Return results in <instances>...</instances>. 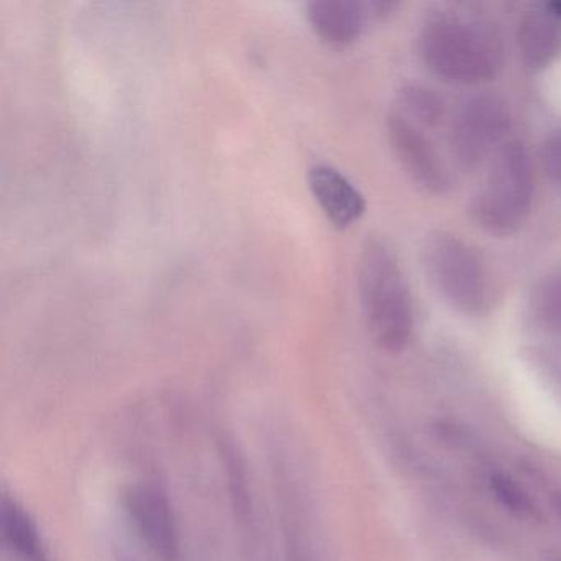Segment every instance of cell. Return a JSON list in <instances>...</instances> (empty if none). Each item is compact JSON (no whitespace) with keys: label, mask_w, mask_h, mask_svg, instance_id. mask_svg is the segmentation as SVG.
I'll use <instances>...</instances> for the list:
<instances>
[{"label":"cell","mask_w":561,"mask_h":561,"mask_svg":"<svg viewBox=\"0 0 561 561\" xmlns=\"http://www.w3.org/2000/svg\"><path fill=\"white\" fill-rule=\"evenodd\" d=\"M518 51L530 70L550 67L561 55V21L550 12L525 15L518 25Z\"/></svg>","instance_id":"obj_11"},{"label":"cell","mask_w":561,"mask_h":561,"mask_svg":"<svg viewBox=\"0 0 561 561\" xmlns=\"http://www.w3.org/2000/svg\"><path fill=\"white\" fill-rule=\"evenodd\" d=\"M489 491L494 495L499 505L511 512L518 518H537L540 517L534 499L527 491L518 484L511 476L501 471H494L488 478Z\"/></svg>","instance_id":"obj_12"},{"label":"cell","mask_w":561,"mask_h":561,"mask_svg":"<svg viewBox=\"0 0 561 561\" xmlns=\"http://www.w3.org/2000/svg\"><path fill=\"white\" fill-rule=\"evenodd\" d=\"M540 162L548 180L561 185V130H557L545 140L543 147H541Z\"/></svg>","instance_id":"obj_15"},{"label":"cell","mask_w":561,"mask_h":561,"mask_svg":"<svg viewBox=\"0 0 561 561\" xmlns=\"http://www.w3.org/2000/svg\"><path fill=\"white\" fill-rule=\"evenodd\" d=\"M547 561H561V551H554L547 557Z\"/></svg>","instance_id":"obj_18"},{"label":"cell","mask_w":561,"mask_h":561,"mask_svg":"<svg viewBox=\"0 0 561 561\" xmlns=\"http://www.w3.org/2000/svg\"><path fill=\"white\" fill-rule=\"evenodd\" d=\"M550 504L554 514L561 518V488H554L553 491L550 492Z\"/></svg>","instance_id":"obj_16"},{"label":"cell","mask_w":561,"mask_h":561,"mask_svg":"<svg viewBox=\"0 0 561 561\" xmlns=\"http://www.w3.org/2000/svg\"><path fill=\"white\" fill-rule=\"evenodd\" d=\"M390 8L380 2L357 0H311L307 4L308 21L318 37L334 47L353 44L363 34L367 19L380 15Z\"/></svg>","instance_id":"obj_8"},{"label":"cell","mask_w":561,"mask_h":561,"mask_svg":"<svg viewBox=\"0 0 561 561\" xmlns=\"http://www.w3.org/2000/svg\"><path fill=\"white\" fill-rule=\"evenodd\" d=\"M126 511L139 537L160 561H180L182 537L175 508L159 485L136 484L127 491Z\"/></svg>","instance_id":"obj_6"},{"label":"cell","mask_w":561,"mask_h":561,"mask_svg":"<svg viewBox=\"0 0 561 561\" xmlns=\"http://www.w3.org/2000/svg\"><path fill=\"white\" fill-rule=\"evenodd\" d=\"M511 116L499 98H471L453 117L449 130L453 157L459 169L472 172L484 163L507 136Z\"/></svg>","instance_id":"obj_5"},{"label":"cell","mask_w":561,"mask_h":561,"mask_svg":"<svg viewBox=\"0 0 561 561\" xmlns=\"http://www.w3.org/2000/svg\"><path fill=\"white\" fill-rule=\"evenodd\" d=\"M419 47L426 67L448 83L492 80L504 61L494 28L481 19L456 12L430 19L420 34Z\"/></svg>","instance_id":"obj_1"},{"label":"cell","mask_w":561,"mask_h":561,"mask_svg":"<svg viewBox=\"0 0 561 561\" xmlns=\"http://www.w3.org/2000/svg\"><path fill=\"white\" fill-rule=\"evenodd\" d=\"M530 307L538 323L561 333V272L545 275L535 285Z\"/></svg>","instance_id":"obj_13"},{"label":"cell","mask_w":561,"mask_h":561,"mask_svg":"<svg viewBox=\"0 0 561 561\" xmlns=\"http://www.w3.org/2000/svg\"><path fill=\"white\" fill-rule=\"evenodd\" d=\"M547 11L561 21V2H553V4L548 5Z\"/></svg>","instance_id":"obj_17"},{"label":"cell","mask_w":561,"mask_h":561,"mask_svg":"<svg viewBox=\"0 0 561 561\" xmlns=\"http://www.w3.org/2000/svg\"><path fill=\"white\" fill-rule=\"evenodd\" d=\"M357 282L367 328L377 346L389 353L405 350L413 331L412 298L399 259L382 239L364 244Z\"/></svg>","instance_id":"obj_2"},{"label":"cell","mask_w":561,"mask_h":561,"mask_svg":"<svg viewBox=\"0 0 561 561\" xmlns=\"http://www.w3.org/2000/svg\"><path fill=\"white\" fill-rule=\"evenodd\" d=\"M387 136L397 160L416 186L432 195L448 192V172L419 124L410 123L402 113H392L387 119Z\"/></svg>","instance_id":"obj_7"},{"label":"cell","mask_w":561,"mask_h":561,"mask_svg":"<svg viewBox=\"0 0 561 561\" xmlns=\"http://www.w3.org/2000/svg\"><path fill=\"white\" fill-rule=\"evenodd\" d=\"M0 531L5 550L15 561H55L31 512L9 494L2 495L0 504Z\"/></svg>","instance_id":"obj_10"},{"label":"cell","mask_w":561,"mask_h":561,"mask_svg":"<svg viewBox=\"0 0 561 561\" xmlns=\"http://www.w3.org/2000/svg\"><path fill=\"white\" fill-rule=\"evenodd\" d=\"M308 186L327 218L337 228H350L366 211L359 190L331 165L318 163L308 170Z\"/></svg>","instance_id":"obj_9"},{"label":"cell","mask_w":561,"mask_h":561,"mask_svg":"<svg viewBox=\"0 0 561 561\" xmlns=\"http://www.w3.org/2000/svg\"><path fill=\"white\" fill-rule=\"evenodd\" d=\"M422 262L426 277L443 300L456 311L479 317L491 305V290L478 254L446 231L423 239Z\"/></svg>","instance_id":"obj_4"},{"label":"cell","mask_w":561,"mask_h":561,"mask_svg":"<svg viewBox=\"0 0 561 561\" xmlns=\"http://www.w3.org/2000/svg\"><path fill=\"white\" fill-rule=\"evenodd\" d=\"M400 98H402L405 116L410 114L416 124L435 127L442 123L443 116H445V103L435 91L412 84V87L403 88Z\"/></svg>","instance_id":"obj_14"},{"label":"cell","mask_w":561,"mask_h":561,"mask_svg":"<svg viewBox=\"0 0 561 561\" xmlns=\"http://www.w3.org/2000/svg\"><path fill=\"white\" fill-rule=\"evenodd\" d=\"M534 192V169L524 144H504L469 206L472 221L495 238L514 236L530 216Z\"/></svg>","instance_id":"obj_3"}]
</instances>
